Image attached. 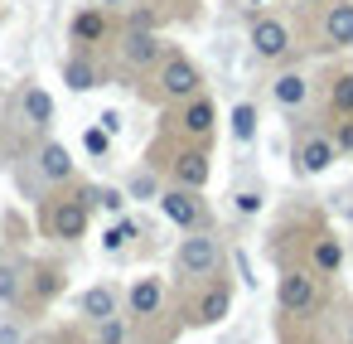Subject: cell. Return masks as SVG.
Wrapping results in <instances>:
<instances>
[{"instance_id": "1", "label": "cell", "mask_w": 353, "mask_h": 344, "mask_svg": "<svg viewBox=\"0 0 353 344\" xmlns=\"http://www.w3.org/2000/svg\"><path fill=\"white\" fill-rule=\"evenodd\" d=\"M174 262H179V271H184V276L203 281V276H213V271H218L223 247H218V238H213L208 228H194V233H184V242H179Z\"/></svg>"}, {"instance_id": "2", "label": "cell", "mask_w": 353, "mask_h": 344, "mask_svg": "<svg viewBox=\"0 0 353 344\" xmlns=\"http://www.w3.org/2000/svg\"><path fill=\"white\" fill-rule=\"evenodd\" d=\"M160 209H165V218L179 223L184 233L208 228V209H203L199 189H189V184H179V189H160Z\"/></svg>"}, {"instance_id": "3", "label": "cell", "mask_w": 353, "mask_h": 344, "mask_svg": "<svg viewBox=\"0 0 353 344\" xmlns=\"http://www.w3.org/2000/svg\"><path fill=\"white\" fill-rule=\"evenodd\" d=\"M88 223H92V204H88V199H63V204L49 209V233H54L59 242L88 238Z\"/></svg>"}, {"instance_id": "4", "label": "cell", "mask_w": 353, "mask_h": 344, "mask_svg": "<svg viewBox=\"0 0 353 344\" xmlns=\"http://www.w3.org/2000/svg\"><path fill=\"white\" fill-rule=\"evenodd\" d=\"M199 68L189 64V59H170L165 68H160V93H165V102H189V97H199Z\"/></svg>"}, {"instance_id": "5", "label": "cell", "mask_w": 353, "mask_h": 344, "mask_svg": "<svg viewBox=\"0 0 353 344\" xmlns=\"http://www.w3.org/2000/svg\"><path fill=\"white\" fill-rule=\"evenodd\" d=\"M319 305V286H314V276H305V271H285L281 276V310H290V315H310Z\"/></svg>"}, {"instance_id": "6", "label": "cell", "mask_w": 353, "mask_h": 344, "mask_svg": "<svg viewBox=\"0 0 353 344\" xmlns=\"http://www.w3.org/2000/svg\"><path fill=\"white\" fill-rule=\"evenodd\" d=\"M252 49H256V59H266V64H276V59H285L290 54V30L281 25V20H256L252 25Z\"/></svg>"}, {"instance_id": "7", "label": "cell", "mask_w": 353, "mask_h": 344, "mask_svg": "<svg viewBox=\"0 0 353 344\" xmlns=\"http://www.w3.org/2000/svg\"><path fill=\"white\" fill-rule=\"evenodd\" d=\"M155 59H160L155 30H126V35H121V64H126V68H150Z\"/></svg>"}, {"instance_id": "8", "label": "cell", "mask_w": 353, "mask_h": 344, "mask_svg": "<svg viewBox=\"0 0 353 344\" xmlns=\"http://www.w3.org/2000/svg\"><path fill=\"white\" fill-rule=\"evenodd\" d=\"M334 160H339V146H334L329 136H310V141H300V151H295V170H300V175H324Z\"/></svg>"}, {"instance_id": "9", "label": "cell", "mask_w": 353, "mask_h": 344, "mask_svg": "<svg viewBox=\"0 0 353 344\" xmlns=\"http://www.w3.org/2000/svg\"><path fill=\"white\" fill-rule=\"evenodd\" d=\"M34 165H39V175H44L49 184L73 180V151H68V146H59V141H44V146H39V155H34Z\"/></svg>"}, {"instance_id": "10", "label": "cell", "mask_w": 353, "mask_h": 344, "mask_svg": "<svg viewBox=\"0 0 353 344\" xmlns=\"http://www.w3.org/2000/svg\"><path fill=\"white\" fill-rule=\"evenodd\" d=\"M117 305H121V296H117V286L112 281H97V286H88L83 296H78V310L97 325V320H107V315H117Z\"/></svg>"}, {"instance_id": "11", "label": "cell", "mask_w": 353, "mask_h": 344, "mask_svg": "<svg viewBox=\"0 0 353 344\" xmlns=\"http://www.w3.org/2000/svg\"><path fill=\"white\" fill-rule=\"evenodd\" d=\"M271 97H276V107H285V112H300L305 102H310V78L305 73H281L276 83H271Z\"/></svg>"}, {"instance_id": "12", "label": "cell", "mask_w": 353, "mask_h": 344, "mask_svg": "<svg viewBox=\"0 0 353 344\" xmlns=\"http://www.w3.org/2000/svg\"><path fill=\"white\" fill-rule=\"evenodd\" d=\"M160 300H165V281H160V276H141V281L131 286V296H126V305H131L136 320H150V315L160 310Z\"/></svg>"}, {"instance_id": "13", "label": "cell", "mask_w": 353, "mask_h": 344, "mask_svg": "<svg viewBox=\"0 0 353 344\" xmlns=\"http://www.w3.org/2000/svg\"><path fill=\"white\" fill-rule=\"evenodd\" d=\"M324 44L329 49H348L353 44V6H348V0L329 6V15H324Z\"/></svg>"}, {"instance_id": "14", "label": "cell", "mask_w": 353, "mask_h": 344, "mask_svg": "<svg viewBox=\"0 0 353 344\" xmlns=\"http://www.w3.org/2000/svg\"><path fill=\"white\" fill-rule=\"evenodd\" d=\"M20 117H25V126L44 131V126L54 122V97H49L44 88H25V93H20Z\"/></svg>"}, {"instance_id": "15", "label": "cell", "mask_w": 353, "mask_h": 344, "mask_svg": "<svg viewBox=\"0 0 353 344\" xmlns=\"http://www.w3.org/2000/svg\"><path fill=\"white\" fill-rule=\"evenodd\" d=\"M213 122H218V107H213L208 97H189V102H184L179 126H184L189 136H208V131H213Z\"/></svg>"}, {"instance_id": "16", "label": "cell", "mask_w": 353, "mask_h": 344, "mask_svg": "<svg viewBox=\"0 0 353 344\" xmlns=\"http://www.w3.org/2000/svg\"><path fill=\"white\" fill-rule=\"evenodd\" d=\"M68 35H73V44H97V39H107V15H102V6H92V10H83V15H73Z\"/></svg>"}, {"instance_id": "17", "label": "cell", "mask_w": 353, "mask_h": 344, "mask_svg": "<svg viewBox=\"0 0 353 344\" xmlns=\"http://www.w3.org/2000/svg\"><path fill=\"white\" fill-rule=\"evenodd\" d=\"M174 180L189 184V189H203V184H208V155H199V151L174 155Z\"/></svg>"}, {"instance_id": "18", "label": "cell", "mask_w": 353, "mask_h": 344, "mask_svg": "<svg viewBox=\"0 0 353 344\" xmlns=\"http://www.w3.org/2000/svg\"><path fill=\"white\" fill-rule=\"evenodd\" d=\"M228 310H232V286H213V291L199 300V325H218Z\"/></svg>"}, {"instance_id": "19", "label": "cell", "mask_w": 353, "mask_h": 344, "mask_svg": "<svg viewBox=\"0 0 353 344\" xmlns=\"http://www.w3.org/2000/svg\"><path fill=\"white\" fill-rule=\"evenodd\" d=\"M63 83H68L73 93H92V88H97V68H92L88 59H68V64H63Z\"/></svg>"}, {"instance_id": "20", "label": "cell", "mask_w": 353, "mask_h": 344, "mask_svg": "<svg viewBox=\"0 0 353 344\" xmlns=\"http://www.w3.org/2000/svg\"><path fill=\"white\" fill-rule=\"evenodd\" d=\"M228 122H232V141H242V146H247V141L256 136V107H252V102H237Z\"/></svg>"}, {"instance_id": "21", "label": "cell", "mask_w": 353, "mask_h": 344, "mask_svg": "<svg viewBox=\"0 0 353 344\" xmlns=\"http://www.w3.org/2000/svg\"><path fill=\"white\" fill-rule=\"evenodd\" d=\"M136 233H141V223H136V218H117V223L107 228V238H102V247H107V252H126V242H131Z\"/></svg>"}, {"instance_id": "22", "label": "cell", "mask_w": 353, "mask_h": 344, "mask_svg": "<svg viewBox=\"0 0 353 344\" xmlns=\"http://www.w3.org/2000/svg\"><path fill=\"white\" fill-rule=\"evenodd\" d=\"M339 262H343V247H339V238H319L314 242V271H339Z\"/></svg>"}, {"instance_id": "23", "label": "cell", "mask_w": 353, "mask_h": 344, "mask_svg": "<svg viewBox=\"0 0 353 344\" xmlns=\"http://www.w3.org/2000/svg\"><path fill=\"white\" fill-rule=\"evenodd\" d=\"M88 204H97V209H107V213H126L131 194H126V189H88Z\"/></svg>"}, {"instance_id": "24", "label": "cell", "mask_w": 353, "mask_h": 344, "mask_svg": "<svg viewBox=\"0 0 353 344\" xmlns=\"http://www.w3.org/2000/svg\"><path fill=\"white\" fill-rule=\"evenodd\" d=\"M126 334H131L126 315H107V320H97V344H126Z\"/></svg>"}, {"instance_id": "25", "label": "cell", "mask_w": 353, "mask_h": 344, "mask_svg": "<svg viewBox=\"0 0 353 344\" xmlns=\"http://www.w3.org/2000/svg\"><path fill=\"white\" fill-rule=\"evenodd\" d=\"M126 194H131V199H160V180H155L150 170H136L131 184H126Z\"/></svg>"}, {"instance_id": "26", "label": "cell", "mask_w": 353, "mask_h": 344, "mask_svg": "<svg viewBox=\"0 0 353 344\" xmlns=\"http://www.w3.org/2000/svg\"><path fill=\"white\" fill-rule=\"evenodd\" d=\"M334 107L343 112V117H353V73H343V78H334Z\"/></svg>"}, {"instance_id": "27", "label": "cell", "mask_w": 353, "mask_h": 344, "mask_svg": "<svg viewBox=\"0 0 353 344\" xmlns=\"http://www.w3.org/2000/svg\"><path fill=\"white\" fill-rule=\"evenodd\" d=\"M107 136H112V131H107V126H92V131H88V136H83V151H88V155H97V160H102V155H107V151H112V141H107Z\"/></svg>"}, {"instance_id": "28", "label": "cell", "mask_w": 353, "mask_h": 344, "mask_svg": "<svg viewBox=\"0 0 353 344\" xmlns=\"http://www.w3.org/2000/svg\"><path fill=\"white\" fill-rule=\"evenodd\" d=\"M15 291H20L15 267H6V262H0V300H15Z\"/></svg>"}, {"instance_id": "29", "label": "cell", "mask_w": 353, "mask_h": 344, "mask_svg": "<svg viewBox=\"0 0 353 344\" xmlns=\"http://www.w3.org/2000/svg\"><path fill=\"white\" fill-rule=\"evenodd\" d=\"M232 204H237V213H261V194H256V189H242Z\"/></svg>"}, {"instance_id": "30", "label": "cell", "mask_w": 353, "mask_h": 344, "mask_svg": "<svg viewBox=\"0 0 353 344\" xmlns=\"http://www.w3.org/2000/svg\"><path fill=\"white\" fill-rule=\"evenodd\" d=\"M334 146H339L343 155H353V117H343V126H339V136H334Z\"/></svg>"}, {"instance_id": "31", "label": "cell", "mask_w": 353, "mask_h": 344, "mask_svg": "<svg viewBox=\"0 0 353 344\" xmlns=\"http://www.w3.org/2000/svg\"><path fill=\"white\" fill-rule=\"evenodd\" d=\"M131 30H155V15H150V10H136V15H131Z\"/></svg>"}, {"instance_id": "32", "label": "cell", "mask_w": 353, "mask_h": 344, "mask_svg": "<svg viewBox=\"0 0 353 344\" xmlns=\"http://www.w3.org/2000/svg\"><path fill=\"white\" fill-rule=\"evenodd\" d=\"M97 126H107V131L117 136V131H121V117H117V112H102V117H97Z\"/></svg>"}, {"instance_id": "33", "label": "cell", "mask_w": 353, "mask_h": 344, "mask_svg": "<svg viewBox=\"0 0 353 344\" xmlns=\"http://www.w3.org/2000/svg\"><path fill=\"white\" fill-rule=\"evenodd\" d=\"M97 6H126V0H97Z\"/></svg>"}, {"instance_id": "34", "label": "cell", "mask_w": 353, "mask_h": 344, "mask_svg": "<svg viewBox=\"0 0 353 344\" xmlns=\"http://www.w3.org/2000/svg\"><path fill=\"white\" fill-rule=\"evenodd\" d=\"M348 344H353V320H348Z\"/></svg>"}, {"instance_id": "35", "label": "cell", "mask_w": 353, "mask_h": 344, "mask_svg": "<svg viewBox=\"0 0 353 344\" xmlns=\"http://www.w3.org/2000/svg\"><path fill=\"white\" fill-rule=\"evenodd\" d=\"M252 6H266V0H252Z\"/></svg>"}, {"instance_id": "36", "label": "cell", "mask_w": 353, "mask_h": 344, "mask_svg": "<svg viewBox=\"0 0 353 344\" xmlns=\"http://www.w3.org/2000/svg\"><path fill=\"white\" fill-rule=\"evenodd\" d=\"M305 6H319V0H305Z\"/></svg>"}]
</instances>
